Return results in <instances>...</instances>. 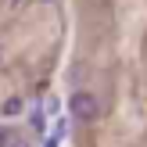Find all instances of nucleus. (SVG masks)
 <instances>
[{"label":"nucleus","mask_w":147,"mask_h":147,"mask_svg":"<svg viewBox=\"0 0 147 147\" xmlns=\"http://www.w3.org/2000/svg\"><path fill=\"white\" fill-rule=\"evenodd\" d=\"M11 140H14V129L11 126H0V147H7Z\"/></svg>","instance_id":"obj_3"},{"label":"nucleus","mask_w":147,"mask_h":147,"mask_svg":"<svg viewBox=\"0 0 147 147\" xmlns=\"http://www.w3.org/2000/svg\"><path fill=\"white\" fill-rule=\"evenodd\" d=\"M97 97L93 93H86V90H79V93H72L68 97V115L76 122H90V119H97Z\"/></svg>","instance_id":"obj_1"},{"label":"nucleus","mask_w":147,"mask_h":147,"mask_svg":"<svg viewBox=\"0 0 147 147\" xmlns=\"http://www.w3.org/2000/svg\"><path fill=\"white\" fill-rule=\"evenodd\" d=\"M22 108H25V104H22L18 97H11V100H4V115H18Z\"/></svg>","instance_id":"obj_2"},{"label":"nucleus","mask_w":147,"mask_h":147,"mask_svg":"<svg viewBox=\"0 0 147 147\" xmlns=\"http://www.w3.org/2000/svg\"><path fill=\"white\" fill-rule=\"evenodd\" d=\"M7 147H29V144H22V140H11V144H7Z\"/></svg>","instance_id":"obj_5"},{"label":"nucleus","mask_w":147,"mask_h":147,"mask_svg":"<svg viewBox=\"0 0 147 147\" xmlns=\"http://www.w3.org/2000/svg\"><path fill=\"white\" fill-rule=\"evenodd\" d=\"M43 126H47V122H43V115L36 111V115H32V129H40V133H43Z\"/></svg>","instance_id":"obj_4"}]
</instances>
